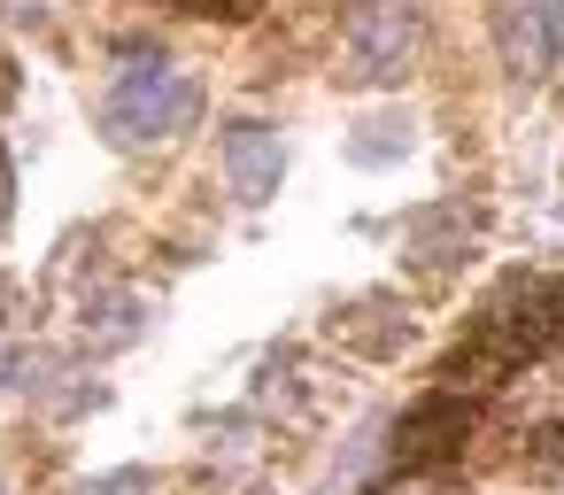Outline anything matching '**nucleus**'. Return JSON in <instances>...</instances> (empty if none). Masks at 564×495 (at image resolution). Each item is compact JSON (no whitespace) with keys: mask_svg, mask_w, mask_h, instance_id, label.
<instances>
[{"mask_svg":"<svg viewBox=\"0 0 564 495\" xmlns=\"http://www.w3.org/2000/svg\"><path fill=\"white\" fill-rule=\"evenodd\" d=\"M194 117H202V78L178 71V63H163V55L124 63L117 86H109V101H101V132H109V148H124V155L171 148L178 132H194Z\"/></svg>","mask_w":564,"mask_h":495,"instance_id":"obj_1","label":"nucleus"},{"mask_svg":"<svg viewBox=\"0 0 564 495\" xmlns=\"http://www.w3.org/2000/svg\"><path fill=\"white\" fill-rule=\"evenodd\" d=\"M410 63H417V9H402V0H371V9H356L340 78L348 86H402Z\"/></svg>","mask_w":564,"mask_h":495,"instance_id":"obj_2","label":"nucleus"},{"mask_svg":"<svg viewBox=\"0 0 564 495\" xmlns=\"http://www.w3.org/2000/svg\"><path fill=\"white\" fill-rule=\"evenodd\" d=\"M495 47L510 78H549L564 55V0H510L495 17Z\"/></svg>","mask_w":564,"mask_h":495,"instance_id":"obj_3","label":"nucleus"},{"mask_svg":"<svg viewBox=\"0 0 564 495\" xmlns=\"http://www.w3.org/2000/svg\"><path fill=\"white\" fill-rule=\"evenodd\" d=\"M217 163H225V186H232L248 209H263V202L279 194V171H286L279 132H271V125H256V117H232V125L217 132Z\"/></svg>","mask_w":564,"mask_h":495,"instance_id":"obj_4","label":"nucleus"},{"mask_svg":"<svg viewBox=\"0 0 564 495\" xmlns=\"http://www.w3.org/2000/svg\"><path fill=\"white\" fill-rule=\"evenodd\" d=\"M402 441H394V456L402 464H448L456 456V441L471 433V410H464V395L456 387H441V395H425L417 410H402V426H394Z\"/></svg>","mask_w":564,"mask_h":495,"instance_id":"obj_5","label":"nucleus"},{"mask_svg":"<svg viewBox=\"0 0 564 495\" xmlns=\"http://www.w3.org/2000/svg\"><path fill=\"white\" fill-rule=\"evenodd\" d=\"M333 341H348V348H364V356H394V348L410 341V318H394V310L371 294V302H348V318H333Z\"/></svg>","mask_w":564,"mask_h":495,"instance_id":"obj_6","label":"nucleus"},{"mask_svg":"<svg viewBox=\"0 0 564 495\" xmlns=\"http://www.w3.org/2000/svg\"><path fill=\"white\" fill-rule=\"evenodd\" d=\"M410 140H417V125H410L402 109H387V117H364V125L348 132V163H364V171H379V163H402V155H410Z\"/></svg>","mask_w":564,"mask_h":495,"instance_id":"obj_7","label":"nucleus"},{"mask_svg":"<svg viewBox=\"0 0 564 495\" xmlns=\"http://www.w3.org/2000/svg\"><path fill=\"white\" fill-rule=\"evenodd\" d=\"M410 248H417L425 271H448V263L464 256V217H456V209H425V217H410Z\"/></svg>","mask_w":564,"mask_h":495,"instance_id":"obj_8","label":"nucleus"},{"mask_svg":"<svg viewBox=\"0 0 564 495\" xmlns=\"http://www.w3.org/2000/svg\"><path fill=\"white\" fill-rule=\"evenodd\" d=\"M379 495H456L441 464H402V480H387Z\"/></svg>","mask_w":564,"mask_h":495,"instance_id":"obj_9","label":"nucleus"},{"mask_svg":"<svg viewBox=\"0 0 564 495\" xmlns=\"http://www.w3.org/2000/svg\"><path fill=\"white\" fill-rule=\"evenodd\" d=\"M86 495H155V480H148V472H109V480H94Z\"/></svg>","mask_w":564,"mask_h":495,"instance_id":"obj_10","label":"nucleus"}]
</instances>
